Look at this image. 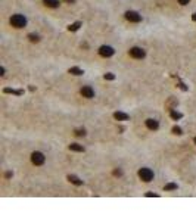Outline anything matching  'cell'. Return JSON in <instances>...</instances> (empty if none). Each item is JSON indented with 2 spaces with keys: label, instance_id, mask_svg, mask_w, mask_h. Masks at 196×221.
Masks as SVG:
<instances>
[{
  "label": "cell",
  "instance_id": "27",
  "mask_svg": "<svg viewBox=\"0 0 196 221\" xmlns=\"http://www.w3.org/2000/svg\"><path fill=\"white\" fill-rule=\"evenodd\" d=\"M193 142H195V143H196V137H195V140H193Z\"/></svg>",
  "mask_w": 196,
  "mask_h": 221
},
{
  "label": "cell",
  "instance_id": "12",
  "mask_svg": "<svg viewBox=\"0 0 196 221\" xmlns=\"http://www.w3.org/2000/svg\"><path fill=\"white\" fill-rule=\"evenodd\" d=\"M68 72L72 74V75H77V77L84 74V71L81 69V68H78V66H72V68H70V69H68Z\"/></svg>",
  "mask_w": 196,
  "mask_h": 221
},
{
  "label": "cell",
  "instance_id": "25",
  "mask_svg": "<svg viewBox=\"0 0 196 221\" xmlns=\"http://www.w3.org/2000/svg\"><path fill=\"white\" fill-rule=\"evenodd\" d=\"M0 75H5V68H3V66L0 68Z\"/></svg>",
  "mask_w": 196,
  "mask_h": 221
},
{
  "label": "cell",
  "instance_id": "24",
  "mask_svg": "<svg viewBox=\"0 0 196 221\" xmlns=\"http://www.w3.org/2000/svg\"><path fill=\"white\" fill-rule=\"evenodd\" d=\"M64 2H66V3H70V5H72V3H75V0H64Z\"/></svg>",
  "mask_w": 196,
  "mask_h": 221
},
{
  "label": "cell",
  "instance_id": "18",
  "mask_svg": "<svg viewBox=\"0 0 196 221\" xmlns=\"http://www.w3.org/2000/svg\"><path fill=\"white\" fill-rule=\"evenodd\" d=\"M28 38H30V41H32V43H37V41H40V37L37 36V34H28Z\"/></svg>",
  "mask_w": 196,
  "mask_h": 221
},
{
  "label": "cell",
  "instance_id": "4",
  "mask_svg": "<svg viewBox=\"0 0 196 221\" xmlns=\"http://www.w3.org/2000/svg\"><path fill=\"white\" fill-rule=\"evenodd\" d=\"M128 53H130V56H131V58H134V59H143L144 56H146V52H144V49L137 47V46L131 47Z\"/></svg>",
  "mask_w": 196,
  "mask_h": 221
},
{
  "label": "cell",
  "instance_id": "9",
  "mask_svg": "<svg viewBox=\"0 0 196 221\" xmlns=\"http://www.w3.org/2000/svg\"><path fill=\"white\" fill-rule=\"evenodd\" d=\"M114 118L117 121H128L130 120V116L127 115V114H124V112H115L114 114Z\"/></svg>",
  "mask_w": 196,
  "mask_h": 221
},
{
  "label": "cell",
  "instance_id": "1",
  "mask_svg": "<svg viewBox=\"0 0 196 221\" xmlns=\"http://www.w3.org/2000/svg\"><path fill=\"white\" fill-rule=\"evenodd\" d=\"M11 24H12V27H15V28H24L25 25H27V18H25L24 15H21V13H15V15H12V18H11Z\"/></svg>",
  "mask_w": 196,
  "mask_h": 221
},
{
  "label": "cell",
  "instance_id": "8",
  "mask_svg": "<svg viewBox=\"0 0 196 221\" xmlns=\"http://www.w3.org/2000/svg\"><path fill=\"white\" fill-rule=\"evenodd\" d=\"M144 122H146V127H148V128L152 130V131H156V130L159 128V122L155 120V118H148Z\"/></svg>",
  "mask_w": 196,
  "mask_h": 221
},
{
  "label": "cell",
  "instance_id": "10",
  "mask_svg": "<svg viewBox=\"0 0 196 221\" xmlns=\"http://www.w3.org/2000/svg\"><path fill=\"white\" fill-rule=\"evenodd\" d=\"M66 178H68V181L72 183V184H75V186H81V184H83V180H81V178H78L77 175H68Z\"/></svg>",
  "mask_w": 196,
  "mask_h": 221
},
{
  "label": "cell",
  "instance_id": "15",
  "mask_svg": "<svg viewBox=\"0 0 196 221\" xmlns=\"http://www.w3.org/2000/svg\"><path fill=\"white\" fill-rule=\"evenodd\" d=\"M81 25H83V24H81L80 21H77V22H74V24H70V25H68V30H70V31H78Z\"/></svg>",
  "mask_w": 196,
  "mask_h": 221
},
{
  "label": "cell",
  "instance_id": "17",
  "mask_svg": "<svg viewBox=\"0 0 196 221\" xmlns=\"http://www.w3.org/2000/svg\"><path fill=\"white\" fill-rule=\"evenodd\" d=\"M3 91H5V93H12V95H16V96L24 95V91H22V90H13V89H5Z\"/></svg>",
  "mask_w": 196,
  "mask_h": 221
},
{
  "label": "cell",
  "instance_id": "19",
  "mask_svg": "<svg viewBox=\"0 0 196 221\" xmlns=\"http://www.w3.org/2000/svg\"><path fill=\"white\" fill-rule=\"evenodd\" d=\"M75 136H78V137H81V136H86V130H84V128L75 130Z\"/></svg>",
  "mask_w": 196,
  "mask_h": 221
},
{
  "label": "cell",
  "instance_id": "14",
  "mask_svg": "<svg viewBox=\"0 0 196 221\" xmlns=\"http://www.w3.org/2000/svg\"><path fill=\"white\" fill-rule=\"evenodd\" d=\"M43 3H44L47 7H53V9L61 5V3H59V0H43Z\"/></svg>",
  "mask_w": 196,
  "mask_h": 221
},
{
  "label": "cell",
  "instance_id": "26",
  "mask_svg": "<svg viewBox=\"0 0 196 221\" xmlns=\"http://www.w3.org/2000/svg\"><path fill=\"white\" fill-rule=\"evenodd\" d=\"M192 19H193V21H196V12H195V13L192 15Z\"/></svg>",
  "mask_w": 196,
  "mask_h": 221
},
{
  "label": "cell",
  "instance_id": "16",
  "mask_svg": "<svg viewBox=\"0 0 196 221\" xmlns=\"http://www.w3.org/2000/svg\"><path fill=\"white\" fill-rule=\"evenodd\" d=\"M177 189H178L177 183H168V184L164 186V190L165 192H171V190H177Z\"/></svg>",
  "mask_w": 196,
  "mask_h": 221
},
{
  "label": "cell",
  "instance_id": "20",
  "mask_svg": "<svg viewBox=\"0 0 196 221\" xmlns=\"http://www.w3.org/2000/svg\"><path fill=\"white\" fill-rule=\"evenodd\" d=\"M103 78H105V80H115V75H114L112 72H108V74L103 75Z\"/></svg>",
  "mask_w": 196,
  "mask_h": 221
},
{
  "label": "cell",
  "instance_id": "13",
  "mask_svg": "<svg viewBox=\"0 0 196 221\" xmlns=\"http://www.w3.org/2000/svg\"><path fill=\"white\" fill-rule=\"evenodd\" d=\"M170 116H171L174 121H177V120H181V118H183V114H181V112H178V110H175V109H171V112H170Z\"/></svg>",
  "mask_w": 196,
  "mask_h": 221
},
{
  "label": "cell",
  "instance_id": "3",
  "mask_svg": "<svg viewBox=\"0 0 196 221\" xmlns=\"http://www.w3.org/2000/svg\"><path fill=\"white\" fill-rule=\"evenodd\" d=\"M44 161H46V156L41 152H32L31 154V162L34 165H43Z\"/></svg>",
  "mask_w": 196,
  "mask_h": 221
},
{
  "label": "cell",
  "instance_id": "22",
  "mask_svg": "<svg viewBox=\"0 0 196 221\" xmlns=\"http://www.w3.org/2000/svg\"><path fill=\"white\" fill-rule=\"evenodd\" d=\"M178 3H180L181 6H186V5L190 3V0H178Z\"/></svg>",
  "mask_w": 196,
  "mask_h": 221
},
{
  "label": "cell",
  "instance_id": "11",
  "mask_svg": "<svg viewBox=\"0 0 196 221\" xmlns=\"http://www.w3.org/2000/svg\"><path fill=\"white\" fill-rule=\"evenodd\" d=\"M70 150H74V152H84L86 149H84L83 144H78V143H71V144H70Z\"/></svg>",
  "mask_w": 196,
  "mask_h": 221
},
{
  "label": "cell",
  "instance_id": "21",
  "mask_svg": "<svg viewBox=\"0 0 196 221\" xmlns=\"http://www.w3.org/2000/svg\"><path fill=\"white\" fill-rule=\"evenodd\" d=\"M171 131H173L174 134H177V136H180V134H181V128H180V127H177V125L173 127V130H171Z\"/></svg>",
  "mask_w": 196,
  "mask_h": 221
},
{
  "label": "cell",
  "instance_id": "7",
  "mask_svg": "<svg viewBox=\"0 0 196 221\" xmlns=\"http://www.w3.org/2000/svg\"><path fill=\"white\" fill-rule=\"evenodd\" d=\"M80 93H81V96L86 97V99H93L95 97V90H93L90 86H83Z\"/></svg>",
  "mask_w": 196,
  "mask_h": 221
},
{
  "label": "cell",
  "instance_id": "2",
  "mask_svg": "<svg viewBox=\"0 0 196 221\" xmlns=\"http://www.w3.org/2000/svg\"><path fill=\"white\" fill-rule=\"evenodd\" d=\"M137 174H139V178H140L142 181H144V183H149V181L153 180V171H152L150 168H146V167L140 168Z\"/></svg>",
  "mask_w": 196,
  "mask_h": 221
},
{
  "label": "cell",
  "instance_id": "5",
  "mask_svg": "<svg viewBox=\"0 0 196 221\" xmlns=\"http://www.w3.org/2000/svg\"><path fill=\"white\" fill-rule=\"evenodd\" d=\"M125 19L127 21H130V22H140L142 21V15L139 12H136V11H127L125 12Z\"/></svg>",
  "mask_w": 196,
  "mask_h": 221
},
{
  "label": "cell",
  "instance_id": "6",
  "mask_svg": "<svg viewBox=\"0 0 196 221\" xmlns=\"http://www.w3.org/2000/svg\"><path fill=\"white\" fill-rule=\"evenodd\" d=\"M114 53H115V50H114V47H111V46H100L99 47V55L103 56V58H111Z\"/></svg>",
  "mask_w": 196,
  "mask_h": 221
},
{
  "label": "cell",
  "instance_id": "23",
  "mask_svg": "<svg viewBox=\"0 0 196 221\" xmlns=\"http://www.w3.org/2000/svg\"><path fill=\"white\" fill-rule=\"evenodd\" d=\"M114 175H122V171H121V169H115V171H114Z\"/></svg>",
  "mask_w": 196,
  "mask_h": 221
}]
</instances>
